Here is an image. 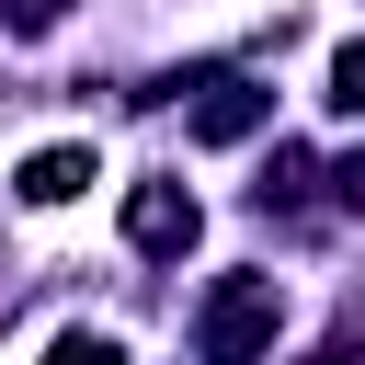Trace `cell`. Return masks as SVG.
Listing matches in <instances>:
<instances>
[{
	"mask_svg": "<svg viewBox=\"0 0 365 365\" xmlns=\"http://www.w3.org/2000/svg\"><path fill=\"white\" fill-rule=\"evenodd\" d=\"M68 194H91V148H34L23 160V205H68Z\"/></svg>",
	"mask_w": 365,
	"mask_h": 365,
	"instance_id": "obj_4",
	"label": "cell"
},
{
	"mask_svg": "<svg viewBox=\"0 0 365 365\" xmlns=\"http://www.w3.org/2000/svg\"><path fill=\"white\" fill-rule=\"evenodd\" d=\"M319 182H331V194H342V217H365V148H354V160H331V171H319Z\"/></svg>",
	"mask_w": 365,
	"mask_h": 365,
	"instance_id": "obj_7",
	"label": "cell"
},
{
	"mask_svg": "<svg viewBox=\"0 0 365 365\" xmlns=\"http://www.w3.org/2000/svg\"><path fill=\"white\" fill-rule=\"evenodd\" d=\"M57 11H68V0H11V34H46Z\"/></svg>",
	"mask_w": 365,
	"mask_h": 365,
	"instance_id": "obj_8",
	"label": "cell"
},
{
	"mask_svg": "<svg viewBox=\"0 0 365 365\" xmlns=\"http://www.w3.org/2000/svg\"><path fill=\"white\" fill-rule=\"evenodd\" d=\"M308 182H319V160H308V148H274L251 194H262V205H308Z\"/></svg>",
	"mask_w": 365,
	"mask_h": 365,
	"instance_id": "obj_5",
	"label": "cell"
},
{
	"mask_svg": "<svg viewBox=\"0 0 365 365\" xmlns=\"http://www.w3.org/2000/svg\"><path fill=\"white\" fill-rule=\"evenodd\" d=\"M194 228H205V205H194L182 182H137V194H125V240H137L148 262H171V251H194Z\"/></svg>",
	"mask_w": 365,
	"mask_h": 365,
	"instance_id": "obj_2",
	"label": "cell"
},
{
	"mask_svg": "<svg viewBox=\"0 0 365 365\" xmlns=\"http://www.w3.org/2000/svg\"><path fill=\"white\" fill-rule=\"evenodd\" d=\"M194 91H205V103H194V137H205V148H240V137L274 114V91L240 80V68H217V80H194Z\"/></svg>",
	"mask_w": 365,
	"mask_h": 365,
	"instance_id": "obj_3",
	"label": "cell"
},
{
	"mask_svg": "<svg viewBox=\"0 0 365 365\" xmlns=\"http://www.w3.org/2000/svg\"><path fill=\"white\" fill-rule=\"evenodd\" d=\"M319 103H331V114H365V46L331 57V91H319Z\"/></svg>",
	"mask_w": 365,
	"mask_h": 365,
	"instance_id": "obj_6",
	"label": "cell"
},
{
	"mask_svg": "<svg viewBox=\"0 0 365 365\" xmlns=\"http://www.w3.org/2000/svg\"><path fill=\"white\" fill-rule=\"evenodd\" d=\"M274 331H285V285H274V274H228V285L205 297V319H194V342H205L217 365H240V354H262Z\"/></svg>",
	"mask_w": 365,
	"mask_h": 365,
	"instance_id": "obj_1",
	"label": "cell"
}]
</instances>
